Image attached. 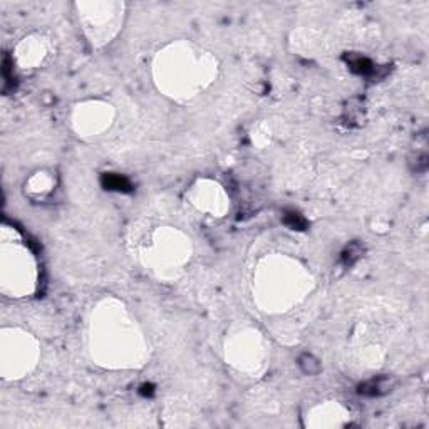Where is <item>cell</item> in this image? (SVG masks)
Returning a JSON list of instances; mask_svg holds the SVG:
<instances>
[{
    "label": "cell",
    "instance_id": "cell-1",
    "mask_svg": "<svg viewBox=\"0 0 429 429\" xmlns=\"http://www.w3.org/2000/svg\"><path fill=\"white\" fill-rule=\"evenodd\" d=\"M391 387H392V382L387 377H377L362 384V386L359 387V392L364 396H381V394H386L387 391H391Z\"/></svg>",
    "mask_w": 429,
    "mask_h": 429
},
{
    "label": "cell",
    "instance_id": "cell-4",
    "mask_svg": "<svg viewBox=\"0 0 429 429\" xmlns=\"http://www.w3.org/2000/svg\"><path fill=\"white\" fill-rule=\"evenodd\" d=\"M284 220L290 228H293V230H305V228H307V222H305L299 213H295V211H288V213H285Z\"/></svg>",
    "mask_w": 429,
    "mask_h": 429
},
{
    "label": "cell",
    "instance_id": "cell-6",
    "mask_svg": "<svg viewBox=\"0 0 429 429\" xmlns=\"http://www.w3.org/2000/svg\"><path fill=\"white\" fill-rule=\"evenodd\" d=\"M361 247L359 245H350L349 248L344 252V255H342V260H344L345 265H352L355 260L359 258V255H361Z\"/></svg>",
    "mask_w": 429,
    "mask_h": 429
},
{
    "label": "cell",
    "instance_id": "cell-2",
    "mask_svg": "<svg viewBox=\"0 0 429 429\" xmlns=\"http://www.w3.org/2000/svg\"><path fill=\"white\" fill-rule=\"evenodd\" d=\"M101 183H103V186L108 188V190L122 191V193H129V191L133 190V185H131L129 179L126 176H121V174H114V173L103 174Z\"/></svg>",
    "mask_w": 429,
    "mask_h": 429
},
{
    "label": "cell",
    "instance_id": "cell-5",
    "mask_svg": "<svg viewBox=\"0 0 429 429\" xmlns=\"http://www.w3.org/2000/svg\"><path fill=\"white\" fill-rule=\"evenodd\" d=\"M300 367L304 369V372L307 374H317L320 371V364L312 357V355H302L300 357Z\"/></svg>",
    "mask_w": 429,
    "mask_h": 429
},
{
    "label": "cell",
    "instance_id": "cell-7",
    "mask_svg": "<svg viewBox=\"0 0 429 429\" xmlns=\"http://www.w3.org/2000/svg\"><path fill=\"white\" fill-rule=\"evenodd\" d=\"M143 394H151V392H153V387L151 386H143Z\"/></svg>",
    "mask_w": 429,
    "mask_h": 429
},
{
    "label": "cell",
    "instance_id": "cell-3",
    "mask_svg": "<svg viewBox=\"0 0 429 429\" xmlns=\"http://www.w3.org/2000/svg\"><path fill=\"white\" fill-rule=\"evenodd\" d=\"M349 64H350V69L359 72V74H371V72L374 71L372 62H371L369 59H366V57H355Z\"/></svg>",
    "mask_w": 429,
    "mask_h": 429
}]
</instances>
